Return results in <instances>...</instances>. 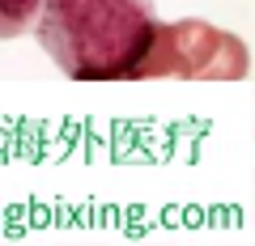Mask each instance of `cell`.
Returning <instances> with one entry per match:
<instances>
[{
  "label": "cell",
  "instance_id": "2",
  "mask_svg": "<svg viewBox=\"0 0 255 246\" xmlns=\"http://www.w3.org/2000/svg\"><path fill=\"white\" fill-rule=\"evenodd\" d=\"M251 60L238 34L217 30L209 21H157L153 43L136 68V81H243Z\"/></svg>",
  "mask_w": 255,
  "mask_h": 246
},
{
  "label": "cell",
  "instance_id": "1",
  "mask_svg": "<svg viewBox=\"0 0 255 246\" xmlns=\"http://www.w3.org/2000/svg\"><path fill=\"white\" fill-rule=\"evenodd\" d=\"M38 47L73 81H136L157 30L153 0H43Z\"/></svg>",
  "mask_w": 255,
  "mask_h": 246
},
{
  "label": "cell",
  "instance_id": "3",
  "mask_svg": "<svg viewBox=\"0 0 255 246\" xmlns=\"http://www.w3.org/2000/svg\"><path fill=\"white\" fill-rule=\"evenodd\" d=\"M43 0H0V38H17L34 30Z\"/></svg>",
  "mask_w": 255,
  "mask_h": 246
}]
</instances>
